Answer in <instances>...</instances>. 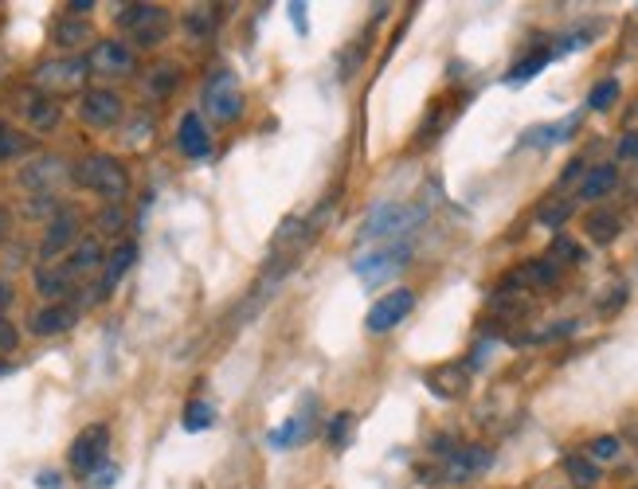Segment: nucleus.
<instances>
[{
	"label": "nucleus",
	"mask_w": 638,
	"mask_h": 489,
	"mask_svg": "<svg viewBox=\"0 0 638 489\" xmlns=\"http://www.w3.org/2000/svg\"><path fill=\"white\" fill-rule=\"evenodd\" d=\"M427 388H431L435 396H443V400H458V396L466 392V368H462V364L435 368V372L427 376Z\"/></svg>",
	"instance_id": "f3484780"
},
{
	"label": "nucleus",
	"mask_w": 638,
	"mask_h": 489,
	"mask_svg": "<svg viewBox=\"0 0 638 489\" xmlns=\"http://www.w3.org/2000/svg\"><path fill=\"white\" fill-rule=\"evenodd\" d=\"M134 259H137V243H118L114 255H106V267H102V294H106L110 286L122 282V274L134 267Z\"/></svg>",
	"instance_id": "6ab92c4d"
},
{
	"label": "nucleus",
	"mask_w": 638,
	"mask_h": 489,
	"mask_svg": "<svg viewBox=\"0 0 638 489\" xmlns=\"http://www.w3.org/2000/svg\"><path fill=\"white\" fill-rule=\"evenodd\" d=\"M8 227H12V220H8V212H4V208H0V243H4V239H8Z\"/></svg>",
	"instance_id": "a19ab883"
},
{
	"label": "nucleus",
	"mask_w": 638,
	"mask_h": 489,
	"mask_svg": "<svg viewBox=\"0 0 638 489\" xmlns=\"http://www.w3.org/2000/svg\"><path fill=\"white\" fill-rule=\"evenodd\" d=\"M16 341H20V333H16V325L8 321V317H0V356L12 353L16 349Z\"/></svg>",
	"instance_id": "f704fd0d"
},
{
	"label": "nucleus",
	"mask_w": 638,
	"mask_h": 489,
	"mask_svg": "<svg viewBox=\"0 0 638 489\" xmlns=\"http://www.w3.org/2000/svg\"><path fill=\"white\" fill-rule=\"evenodd\" d=\"M118 24L134 36L137 47H157L169 36L173 16H169L161 4H126V12L118 16Z\"/></svg>",
	"instance_id": "f03ea898"
},
{
	"label": "nucleus",
	"mask_w": 638,
	"mask_h": 489,
	"mask_svg": "<svg viewBox=\"0 0 638 489\" xmlns=\"http://www.w3.org/2000/svg\"><path fill=\"white\" fill-rule=\"evenodd\" d=\"M408 255L411 251L404 247V243L376 247L372 255H361V259H357V274H361V282H365V286H380V282H388L396 270H404Z\"/></svg>",
	"instance_id": "9d476101"
},
{
	"label": "nucleus",
	"mask_w": 638,
	"mask_h": 489,
	"mask_svg": "<svg viewBox=\"0 0 638 489\" xmlns=\"http://www.w3.org/2000/svg\"><path fill=\"white\" fill-rule=\"evenodd\" d=\"M615 184H619V169H615V165H595L592 173H584L580 196H584V200H603V196L615 192Z\"/></svg>",
	"instance_id": "aec40b11"
},
{
	"label": "nucleus",
	"mask_w": 638,
	"mask_h": 489,
	"mask_svg": "<svg viewBox=\"0 0 638 489\" xmlns=\"http://www.w3.org/2000/svg\"><path fill=\"white\" fill-rule=\"evenodd\" d=\"M619 161L638 165V134H623V137H619Z\"/></svg>",
	"instance_id": "c9c22d12"
},
{
	"label": "nucleus",
	"mask_w": 638,
	"mask_h": 489,
	"mask_svg": "<svg viewBox=\"0 0 638 489\" xmlns=\"http://www.w3.org/2000/svg\"><path fill=\"white\" fill-rule=\"evenodd\" d=\"M79 118L91 126V130H114L122 122V98L114 90H83L79 98Z\"/></svg>",
	"instance_id": "1a4fd4ad"
},
{
	"label": "nucleus",
	"mask_w": 638,
	"mask_h": 489,
	"mask_svg": "<svg viewBox=\"0 0 638 489\" xmlns=\"http://www.w3.org/2000/svg\"><path fill=\"white\" fill-rule=\"evenodd\" d=\"M349 427H353V411H341V415L329 423V443L333 446L349 443Z\"/></svg>",
	"instance_id": "72a5a7b5"
},
{
	"label": "nucleus",
	"mask_w": 638,
	"mask_h": 489,
	"mask_svg": "<svg viewBox=\"0 0 638 489\" xmlns=\"http://www.w3.org/2000/svg\"><path fill=\"white\" fill-rule=\"evenodd\" d=\"M411 310H415V294H411V290H392V294H384L365 317L368 333H388V329H396Z\"/></svg>",
	"instance_id": "9b49d317"
},
{
	"label": "nucleus",
	"mask_w": 638,
	"mask_h": 489,
	"mask_svg": "<svg viewBox=\"0 0 638 489\" xmlns=\"http://www.w3.org/2000/svg\"><path fill=\"white\" fill-rule=\"evenodd\" d=\"M75 235H79V212L75 208H63V212H55L51 223H47L44 231V243H40V259H59L71 243H75Z\"/></svg>",
	"instance_id": "f8f14e48"
},
{
	"label": "nucleus",
	"mask_w": 638,
	"mask_h": 489,
	"mask_svg": "<svg viewBox=\"0 0 638 489\" xmlns=\"http://www.w3.org/2000/svg\"><path fill=\"white\" fill-rule=\"evenodd\" d=\"M4 372H8V368H4V364H0V376H4Z\"/></svg>",
	"instance_id": "37998d69"
},
{
	"label": "nucleus",
	"mask_w": 638,
	"mask_h": 489,
	"mask_svg": "<svg viewBox=\"0 0 638 489\" xmlns=\"http://www.w3.org/2000/svg\"><path fill=\"white\" fill-rule=\"evenodd\" d=\"M548 259H552V263H572V267H576V263H584V251H580L572 239L556 235V239H552V247H548Z\"/></svg>",
	"instance_id": "7c9ffc66"
},
{
	"label": "nucleus",
	"mask_w": 638,
	"mask_h": 489,
	"mask_svg": "<svg viewBox=\"0 0 638 489\" xmlns=\"http://www.w3.org/2000/svg\"><path fill=\"white\" fill-rule=\"evenodd\" d=\"M51 40L63 47V51H71V47H79V44H87V40H91V24H87L83 16H63V20H55Z\"/></svg>",
	"instance_id": "412c9836"
},
{
	"label": "nucleus",
	"mask_w": 638,
	"mask_h": 489,
	"mask_svg": "<svg viewBox=\"0 0 638 489\" xmlns=\"http://www.w3.org/2000/svg\"><path fill=\"white\" fill-rule=\"evenodd\" d=\"M106 267V255H102V243L98 239H83V243H75L71 247V259L63 263V270L79 282V278H91L94 270Z\"/></svg>",
	"instance_id": "4468645a"
},
{
	"label": "nucleus",
	"mask_w": 638,
	"mask_h": 489,
	"mask_svg": "<svg viewBox=\"0 0 638 489\" xmlns=\"http://www.w3.org/2000/svg\"><path fill=\"white\" fill-rule=\"evenodd\" d=\"M32 149V141L24 134H16V130H0V161H16V157H24Z\"/></svg>",
	"instance_id": "c756f323"
},
{
	"label": "nucleus",
	"mask_w": 638,
	"mask_h": 489,
	"mask_svg": "<svg viewBox=\"0 0 638 489\" xmlns=\"http://www.w3.org/2000/svg\"><path fill=\"white\" fill-rule=\"evenodd\" d=\"M564 474L572 478V489L599 486V466H595L588 454H568V458H564Z\"/></svg>",
	"instance_id": "5701e85b"
},
{
	"label": "nucleus",
	"mask_w": 638,
	"mask_h": 489,
	"mask_svg": "<svg viewBox=\"0 0 638 489\" xmlns=\"http://www.w3.org/2000/svg\"><path fill=\"white\" fill-rule=\"evenodd\" d=\"M12 298H16V294H12V282H4V278H0V317H4L8 306H12Z\"/></svg>",
	"instance_id": "4c0bfd02"
},
{
	"label": "nucleus",
	"mask_w": 638,
	"mask_h": 489,
	"mask_svg": "<svg viewBox=\"0 0 638 489\" xmlns=\"http://www.w3.org/2000/svg\"><path fill=\"white\" fill-rule=\"evenodd\" d=\"M87 71L91 75H102V79H126L137 71V55L130 44L122 40H98L87 55Z\"/></svg>",
	"instance_id": "39448f33"
},
{
	"label": "nucleus",
	"mask_w": 638,
	"mask_h": 489,
	"mask_svg": "<svg viewBox=\"0 0 638 489\" xmlns=\"http://www.w3.org/2000/svg\"><path fill=\"white\" fill-rule=\"evenodd\" d=\"M24 118H28L32 130L47 134V130L59 126V102H51L47 94H28V98H24Z\"/></svg>",
	"instance_id": "a211bd4d"
},
{
	"label": "nucleus",
	"mask_w": 638,
	"mask_h": 489,
	"mask_svg": "<svg viewBox=\"0 0 638 489\" xmlns=\"http://www.w3.org/2000/svg\"><path fill=\"white\" fill-rule=\"evenodd\" d=\"M290 16H294V28L306 32V4H290Z\"/></svg>",
	"instance_id": "58836bf2"
},
{
	"label": "nucleus",
	"mask_w": 638,
	"mask_h": 489,
	"mask_svg": "<svg viewBox=\"0 0 638 489\" xmlns=\"http://www.w3.org/2000/svg\"><path fill=\"white\" fill-rule=\"evenodd\" d=\"M67 177V165L59 161V157H40V161H32L28 169H24V184L28 188H40V192H51L59 180Z\"/></svg>",
	"instance_id": "dca6fc26"
},
{
	"label": "nucleus",
	"mask_w": 638,
	"mask_h": 489,
	"mask_svg": "<svg viewBox=\"0 0 638 489\" xmlns=\"http://www.w3.org/2000/svg\"><path fill=\"white\" fill-rule=\"evenodd\" d=\"M615 102H619V83H615V79L595 83L592 94H588V106H592V110H611Z\"/></svg>",
	"instance_id": "2f4dec72"
},
{
	"label": "nucleus",
	"mask_w": 638,
	"mask_h": 489,
	"mask_svg": "<svg viewBox=\"0 0 638 489\" xmlns=\"http://www.w3.org/2000/svg\"><path fill=\"white\" fill-rule=\"evenodd\" d=\"M177 83H181V71H177L173 63H161V67L149 71V94H153V98H165Z\"/></svg>",
	"instance_id": "bb28decb"
},
{
	"label": "nucleus",
	"mask_w": 638,
	"mask_h": 489,
	"mask_svg": "<svg viewBox=\"0 0 638 489\" xmlns=\"http://www.w3.org/2000/svg\"><path fill=\"white\" fill-rule=\"evenodd\" d=\"M122 220H126V216H122V208H106V212L98 216V227H102V231H118Z\"/></svg>",
	"instance_id": "e433bc0d"
},
{
	"label": "nucleus",
	"mask_w": 638,
	"mask_h": 489,
	"mask_svg": "<svg viewBox=\"0 0 638 489\" xmlns=\"http://www.w3.org/2000/svg\"><path fill=\"white\" fill-rule=\"evenodd\" d=\"M71 282H75V278H71L63 267H40L36 270V290H40L44 298H51V302H59V298L71 290Z\"/></svg>",
	"instance_id": "b1692460"
},
{
	"label": "nucleus",
	"mask_w": 638,
	"mask_h": 489,
	"mask_svg": "<svg viewBox=\"0 0 638 489\" xmlns=\"http://www.w3.org/2000/svg\"><path fill=\"white\" fill-rule=\"evenodd\" d=\"M87 59H51V63H40L36 67V87L44 90L47 98L51 94H75L87 83Z\"/></svg>",
	"instance_id": "20e7f679"
},
{
	"label": "nucleus",
	"mask_w": 638,
	"mask_h": 489,
	"mask_svg": "<svg viewBox=\"0 0 638 489\" xmlns=\"http://www.w3.org/2000/svg\"><path fill=\"white\" fill-rule=\"evenodd\" d=\"M619 450H623V446H619L615 435H599V439L588 446V458H592V462H611V458H619Z\"/></svg>",
	"instance_id": "473e14b6"
},
{
	"label": "nucleus",
	"mask_w": 638,
	"mask_h": 489,
	"mask_svg": "<svg viewBox=\"0 0 638 489\" xmlns=\"http://www.w3.org/2000/svg\"><path fill=\"white\" fill-rule=\"evenodd\" d=\"M584 231H588V239H592L595 247H607V243H615V239H619L623 220H619L615 212H592V216L584 220Z\"/></svg>",
	"instance_id": "4be33fe9"
},
{
	"label": "nucleus",
	"mask_w": 638,
	"mask_h": 489,
	"mask_svg": "<svg viewBox=\"0 0 638 489\" xmlns=\"http://www.w3.org/2000/svg\"><path fill=\"white\" fill-rule=\"evenodd\" d=\"M306 427H310V415H302V411H298V415H294V419H290L286 427H278V431H271V446H278V450H286V446L294 443L298 435L306 439Z\"/></svg>",
	"instance_id": "c85d7f7f"
},
{
	"label": "nucleus",
	"mask_w": 638,
	"mask_h": 489,
	"mask_svg": "<svg viewBox=\"0 0 638 489\" xmlns=\"http://www.w3.org/2000/svg\"><path fill=\"white\" fill-rule=\"evenodd\" d=\"M71 180H75L79 188L94 192V196H102L106 204H122V200H126V192H130V177H126V169H122L114 157H106V153H91V157H83V161L71 169Z\"/></svg>",
	"instance_id": "f257e3e1"
},
{
	"label": "nucleus",
	"mask_w": 638,
	"mask_h": 489,
	"mask_svg": "<svg viewBox=\"0 0 638 489\" xmlns=\"http://www.w3.org/2000/svg\"><path fill=\"white\" fill-rule=\"evenodd\" d=\"M204 106H208V114L216 122H235L243 114V87H239V79L231 71H216L208 79V87H204Z\"/></svg>",
	"instance_id": "423d86ee"
},
{
	"label": "nucleus",
	"mask_w": 638,
	"mask_h": 489,
	"mask_svg": "<svg viewBox=\"0 0 638 489\" xmlns=\"http://www.w3.org/2000/svg\"><path fill=\"white\" fill-rule=\"evenodd\" d=\"M40 486H44V489H59V474H40Z\"/></svg>",
	"instance_id": "79ce46f5"
},
{
	"label": "nucleus",
	"mask_w": 638,
	"mask_h": 489,
	"mask_svg": "<svg viewBox=\"0 0 638 489\" xmlns=\"http://www.w3.org/2000/svg\"><path fill=\"white\" fill-rule=\"evenodd\" d=\"M184 431H208L212 423H216V407L208 400H192L184 407Z\"/></svg>",
	"instance_id": "a878e982"
},
{
	"label": "nucleus",
	"mask_w": 638,
	"mask_h": 489,
	"mask_svg": "<svg viewBox=\"0 0 638 489\" xmlns=\"http://www.w3.org/2000/svg\"><path fill=\"white\" fill-rule=\"evenodd\" d=\"M419 220H423V208H411V204H380V208L368 216L361 239H396V235H408Z\"/></svg>",
	"instance_id": "6e6552de"
},
{
	"label": "nucleus",
	"mask_w": 638,
	"mask_h": 489,
	"mask_svg": "<svg viewBox=\"0 0 638 489\" xmlns=\"http://www.w3.org/2000/svg\"><path fill=\"white\" fill-rule=\"evenodd\" d=\"M572 212H576V204L564 200V196H556V200H545V204L537 208V223L548 227V231H556V227H564V223L572 220Z\"/></svg>",
	"instance_id": "393cba45"
},
{
	"label": "nucleus",
	"mask_w": 638,
	"mask_h": 489,
	"mask_svg": "<svg viewBox=\"0 0 638 489\" xmlns=\"http://www.w3.org/2000/svg\"><path fill=\"white\" fill-rule=\"evenodd\" d=\"M490 462H494L490 446H455L451 454H443L439 470L423 474V482H470L482 470H490Z\"/></svg>",
	"instance_id": "7ed1b4c3"
},
{
	"label": "nucleus",
	"mask_w": 638,
	"mask_h": 489,
	"mask_svg": "<svg viewBox=\"0 0 638 489\" xmlns=\"http://www.w3.org/2000/svg\"><path fill=\"white\" fill-rule=\"evenodd\" d=\"M548 59H552V51L548 47H541V51H533L529 59H521L513 71H509V83H529L533 75H541V67H545Z\"/></svg>",
	"instance_id": "cd10ccee"
},
{
	"label": "nucleus",
	"mask_w": 638,
	"mask_h": 489,
	"mask_svg": "<svg viewBox=\"0 0 638 489\" xmlns=\"http://www.w3.org/2000/svg\"><path fill=\"white\" fill-rule=\"evenodd\" d=\"M106 446H110V431H106L102 423L83 427V431L75 435V443H71V454H67L71 470H75L79 478H91L94 470L106 462Z\"/></svg>",
	"instance_id": "0eeeda50"
},
{
	"label": "nucleus",
	"mask_w": 638,
	"mask_h": 489,
	"mask_svg": "<svg viewBox=\"0 0 638 489\" xmlns=\"http://www.w3.org/2000/svg\"><path fill=\"white\" fill-rule=\"evenodd\" d=\"M67 8H71V16H87V12L94 8V0H71Z\"/></svg>",
	"instance_id": "ea45409f"
},
{
	"label": "nucleus",
	"mask_w": 638,
	"mask_h": 489,
	"mask_svg": "<svg viewBox=\"0 0 638 489\" xmlns=\"http://www.w3.org/2000/svg\"><path fill=\"white\" fill-rule=\"evenodd\" d=\"M75 321H79V310H75V306L51 302V306H44L40 313H32V333H36V337H59V333H67Z\"/></svg>",
	"instance_id": "ddd939ff"
},
{
	"label": "nucleus",
	"mask_w": 638,
	"mask_h": 489,
	"mask_svg": "<svg viewBox=\"0 0 638 489\" xmlns=\"http://www.w3.org/2000/svg\"><path fill=\"white\" fill-rule=\"evenodd\" d=\"M177 145H181L184 157H192V161H200V157H208V153H212V137H208V130H204L200 114H184L181 118Z\"/></svg>",
	"instance_id": "2eb2a0df"
}]
</instances>
